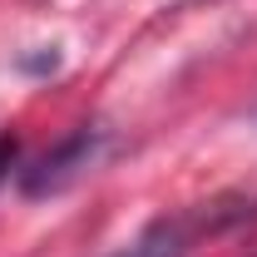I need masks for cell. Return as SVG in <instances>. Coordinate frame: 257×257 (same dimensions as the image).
<instances>
[{"mask_svg":"<svg viewBox=\"0 0 257 257\" xmlns=\"http://www.w3.org/2000/svg\"><path fill=\"white\" fill-rule=\"evenodd\" d=\"M99 149H104V128H94V124L74 128L69 139H60L45 159H35L30 168L20 173V193H25V198H55V193L74 188V183L94 168Z\"/></svg>","mask_w":257,"mask_h":257,"instance_id":"obj_1","label":"cell"},{"mask_svg":"<svg viewBox=\"0 0 257 257\" xmlns=\"http://www.w3.org/2000/svg\"><path fill=\"white\" fill-rule=\"evenodd\" d=\"M188 252V227L178 223V218H159V223H149L128 247H119L114 257H183Z\"/></svg>","mask_w":257,"mask_h":257,"instance_id":"obj_2","label":"cell"},{"mask_svg":"<svg viewBox=\"0 0 257 257\" xmlns=\"http://www.w3.org/2000/svg\"><path fill=\"white\" fill-rule=\"evenodd\" d=\"M15 154H20V144H15V139H0V178L10 173V163H15Z\"/></svg>","mask_w":257,"mask_h":257,"instance_id":"obj_3","label":"cell"}]
</instances>
